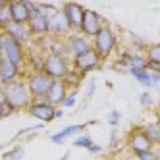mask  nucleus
Wrapping results in <instances>:
<instances>
[{
	"mask_svg": "<svg viewBox=\"0 0 160 160\" xmlns=\"http://www.w3.org/2000/svg\"><path fill=\"white\" fill-rule=\"evenodd\" d=\"M4 98H6V106L12 112L27 110V106L33 102V97L23 79H16V81L4 85Z\"/></svg>",
	"mask_w": 160,
	"mask_h": 160,
	"instance_id": "1",
	"label": "nucleus"
},
{
	"mask_svg": "<svg viewBox=\"0 0 160 160\" xmlns=\"http://www.w3.org/2000/svg\"><path fill=\"white\" fill-rule=\"evenodd\" d=\"M116 44H118L116 33H114L108 25L102 27L93 37V41H91V47H93V50L100 56V58H108V56L112 54V50L116 48Z\"/></svg>",
	"mask_w": 160,
	"mask_h": 160,
	"instance_id": "2",
	"label": "nucleus"
},
{
	"mask_svg": "<svg viewBox=\"0 0 160 160\" xmlns=\"http://www.w3.org/2000/svg\"><path fill=\"white\" fill-rule=\"evenodd\" d=\"M42 72L50 75L54 81H62V79H66L68 75H70V68H68V60L66 56L62 54H47L44 56V66H42Z\"/></svg>",
	"mask_w": 160,
	"mask_h": 160,
	"instance_id": "3",
	"label": "nucleus"
},
{
	"mask_svg": "<svg viewBox=\"0 0 160 160\" xmlns=\"http://www.w3.org/2000/svg\"><path fill=\"white\" fill-rule=\"evenodd\" d=\"M25 83H27V89H29L33 100H42L44 97H47L48 89L52 87L54 79L50 75H47L44 72H33Z\"/></svg>",
	"mask_w": 160,
	"mask_h": 160,
	"instance_id": "4",
	"label": "nucleus"
},
{
	"mask_svg": "<svg viewBox=\"0 0 160 160\" xmlns=\"http://www.w3.org/2000/svg\"><path fill=\"white\" fill-rule=\"evenodd\" d=\"M2 56H4V60H10L12 64H16L18 68H21L23 62H25L23 44H19L14 37H10V35L4 33V35H2Z\"/></svg>",
	"mask_w": 160,
	"mask_h": 160,
	"instance_id": "5",
	"label": "nucleus"
},
{
	"mask_svg": "<svg viewBox=\"0 0 160 160\" xmlns=\"http://www.w3.org/2000/svg\"><path fill=\"white\" fill-rule=\"evenodd\" d=\"M128 148H129V152H133V154H141V152H147V151H152L154 145L147 137L143 128H133L128 133Z\"/></svg>",
	"mask_w": 160,
	"mask_h": 160,
	"instance_id": "6",
	"label": "nucleus"
},
{
	"mask_svg": "<svg viewBox=\"0 0 160 160\" xmlns=\"http://www.w3.org/2000/svg\"><path fill=\"white\" fill-rule=\"evenodd\" d=\"M104 19L100 18V14H97L95 10H87L85 8V14H83V21H81V27H79V33L87 39H93L97 33L104 27Z\"/></svg>",
	"mask_w": 160,
	"mask_h": 160,
	"instance_id": "7",
	"label": "nucleus"
},
{
	"mask_svg": "<svg viewBox=\"0 0 160 160\" xmlns=\"http://www.w3.org/2000/svg\"><path fill=\"white\" fill-rule=\"evenodd\" d=\"M100 62H102V58L93 48H89L87 52H81V54L73 56V68H75V72L79 75H85L89 72H93L95 68L100 66Z\"/></svg>",
	"mask_w": 160,
	"mask_h": 160,
	"instance_id": "8",
	"label": "nucleus"
},
{
	"mask_svg": "<svg viewBox=\"0 0 160 160\" xmlns=\"http://www.w3.org/2000/svg\"><path fill=\"white\" fill-rule=\"evenodd\" d=\"M27 27L33 37H44L48 33V16L42 14L41 10H37L35 4H33V12L27 19Z\"/></svg>",
	"mask_w": 160,
	"mask_h": 160,
	"instance_id": "9",
	"label": "nucleus"
},
{
	"mask_svg": "<svg viewBox=\"0 0 160 160\" xmlns=\"http://www.w3.org/2000/svg\"><path fill=\"white\" fill-rule=\"evenodd\" d=\"M27 112H29L35 120H39V122H42V123H48V122L54 120L56 108H54L52 104H48V102L42 98V100H33L31 104L27 106Z\"/></svg>",
	"mask_w": 160,
	"mask_h": 160,
	"instance_id": "10",
	"label": "nucleus"
},
{
	"mask_svg": "<svg viewBox=\"0 0 160 160\" xmlns=\"http://www.w3.org/2000/svg\"><path fill=\"white\" fill-rule=\"evenodd\" d=\"M62 14H64V18L68 19V23H70V29L79 31V27H81V21H83L85 8L79 4V2H66V4L62 6Z\"/></svg>",
	"mask_w": 160,
	"mask_h": 160,
	"instance_id": "11",
	"label": "nucleus"
},
{
	"mask_svg": "<svg viewBox=\"0 0 160 160\" xmlns=\"http://www.w3.org/2000/svg\"><path fill=\"white\" fill-rule=\"evenodd\" d=\"M72 29H70V23H68V19L64 18L62 10H56L48 16V33L54 37H64L68 35Z\"/></svg>",
	"mask_w": 160,
	"mask_h": 160,
	"instance_id": "12",
	"label": "nucleus"
},
{
	"mask_svg": "<svg viewBox=\"0 0 160 160\" xmlns=\"http://www.w3.org/2000/svg\"><path fill=\"white\" fill-rule=\"evenodd\" d=\"M68 93H70V85H68L64 79H62V81H54L52 87L48 89L47 97H44V100H47L48 104H52L54 108L56 106H62V102H64V98H66Z\"/></svg>",
	"mask_w": 160,
	"mask_h": 160,
	"instance_id": "13",
	"label": "nucleus"
},
{
	"mask_svg": "<svg viewBox=\"0 0 160 160\" xmlns=\"http://www.w3.org/2000/svg\"><path fill=\"white\" fill-rule=\"evenodd\" d=\"M10 6H12V21L27 23L33 12V2H29V0H10Z\"/></svg>",
	"mask_w": 160,
	"mask_h": 160,
	"instance_id": "14",
	"label": "nucleus"
},
{
	"mask_svg": "<svg viewBox=\"0 0 160 160\" xmlns=\"http://www.w3.org/2000/svg\"><path fill=\"white\" fill-rule=\"evenodd\" d=\"M2 31L6 33V35L14 37L19 44H25V42L33 37L31 31H29V27H27V23H16V21H10L8 25L2 27Z\"/></svg>",
	"mask_w": 160,
	"mask_h": 160,
	"instance_id": "15",
	"label": "nucleus"
},
{
	"mask_svg": "<svg viewBox=\"0 0 160 160\" xmlns=\"http://www.w3.org/2000/svg\"><path fill=\"white\" fill-rule=\"evenodd\" d=\"M19 68L16 64H12L10 60H2L0 62V85H8V83H12L16 81V79H19Z\"/></svg>",
	"mask_w": 160,
	"mask_h": 160,
	"instance_id": "16",
	"label": "nucleus"
},
{
	"mask_svg": "<svg viewBox=\"0 0 160 160\" xmlns=\"http://www.w3.org/2000/svg\"><path fill=\"white\" fill-rule=\"evenodd\" d=\"M66 47H68V52L73 54V56L81 54V52H87L89 48H93V47H91V41L87 37H83L81 33H79V35H72L70 39H68Z\"/></svg>",
	"mask_w": 160,
	"mask_h": 160,
	"instance_id": "17",
	"label": "nucleus"
},
{
	"mask_svg": "<svg viewBox=\"0 0 160 160\" xmlns=\"http://www.w3.org/2000/svg\"><path fill=\"white\" fill-rule=\"evenodd\" d=\"M83 129H85V125H81V123L68 125V128H64L62 131L50 135V141H52V143H56V145H64L68 137H72V135H81V131H83Z\"/></svg>",
	"mask_w": 160,
	"mask_h": 160,
	"instance_id": "18",
	"label": "nucleus"
},
{
	"mask_svg": "<svg viewBox=\"0 0 160 160\" xmlns=\"http://www.w3.org/2000/svg\"><path fill=\"white\" fill-rule=\"evenodd\" d=\"M129 75H133V77H135L145 89H151V87H152L151 73H148L147 70H137V68H129Z\"/></svg>",
	"mask_w": 160,
	"mask_h": 160,
	"instance_id": "19",
	"label": "nucleus"
},
{
	"mask_svg": "<svg viewBox=\"0 0 160 160\" xmlns=\"http://www.w3.org/2000/svg\"><path fill=\"white\" fill-rule=\"evenodd\" d=\"M143 129H145L147 137H148V139H151V143H152V145H158V147H160V128L156 125V122L143 125Z\"/></svg>",
	"mask_w": 160,
	"mask_h": 160,
	"instance_id": "20",
	"label": "nucleus"
},
{
	"mask_svg": "<svg viewBox=\"0 0 160 160\" xmlns=\"http://www.w3.org/2000/svg\"><path fill=\"white\" fill-rule=\"evenodd\" d=\"M147 56L145 54H129V68H137V70H147Z\"/></svg>",
	"mask_w": 160,
	"mask_h": 160,
	"instance_id": "21",
	"label": "nucleus"
},
{
	"mask_svg": "<svg viewBox=\"0 0 160 160\" xmlns=\"http://www.w3.org/2000/svg\"><path fill=\"white\" fill-rule=\"evenodd\" d=\"M10 21H12V6H10V2L0 4V29L8 25Z\"/></svg>",
	"mask_w": 160,
	"mask_h": 160,
	"instance_id": "22",
	"label": "nucleus"
},
{
	"mask_svg": "<svg viewBox=\"0 0 160 160\" xmlns=\"http://www.w3.org/2000/svg\"><path fill=\"white\" fill-rule=\"evenodd\" d=\"M145 56L151 62H160V42H152L145 48Z\"/></svg>",
	"mask_w": 160,
	"mask_h": 160,
	"instance_id": "23",
	"label": "nucleus"
},
{
	"mask_svg": "<svg viewBox=\"0 0 160 160\" xmlns=\"http://www.w3.org/2000/svg\"><path fill=\"white\" fill-rule=\"evenodd\" d=\"M23 156H25L23 147H14L8 152H4V160H23Z\"/></svg>",
	"mask_w": 160,
	"mask_h": 160,
	"instance_id": "24",
	"label": "nucleus"
},
{
	"mask_svg": "<svg viewBox=\"0 0 160 160\" xmlns=\"http://www.w3.org/2000/svg\"><path fill=\"white\" fill-rule=\"evenodd\" d=\"M91 145H93V139H91V135H77L73 139V147H83V148H89Z\"/></svg>",
	"mask_w": 160,
	"mask_h": 160,
	"instance_id": "25",
	"label": "nucleus"
},
{
	"mask_svg": "<svg viewBox=\"0 0 160 160\" xmlns=\"http://www.w3.org/2000/svg\"><path fill=\"white\" fill-rule=\"evenodd\" d=\"M77 93H79V89H73V91H70V93L66 95V98H64V102H62V106H64V108H73Z\"/></svg>",
	"mask_w": 160,
	"mask_h": 160,
	"instance_id": "26",
	"label": "nucleus"
},
{
	"mask_svg": "<svg viewBox=\"0 0 160 160\" xmlns=\"http://www.w3.org/2000/svg\"><path fill=\"white\" fill-rule=\"evenodd\" d=\"M120 120H122V114H120L118 110H110V112H108L106 122L112 125V128H118V125H120Z\"/></svg>",
	"mask_w": 160,
	"mask_h": 160,
	"instance_id": "27",
	"label": "nucleus"
},
{
	"mask_svg": "<svg viewBox=\"0 0 160 160\" xmlns=\"http://www.w3.org/2000/svg\"><path fill=\"white\" fill-rule=\"evenodd\" d=\"M139 158H141V160H160V154H158L156 148H152V151L141 152V154H139Z\"/></svg>",
	"mask_w": 160,
	"mask_h": 160,
	"instance_id": "28",
	"label": "nucleus"
},
{
	"mask_svg": "<svg viewBox=\"0 0 160 160\" xmlns=\"http://www.w3.org/2000/svg\"><path fill=\"white\" fill-rule=\"evenodd\" d=\"M139 102L143 106H151L152 104V97H151V93H148V91H145V93L139 97Z\"/></svg>",
	"mask_w": 160,
	"mask_h": 160,
	"instance_id": "29",
	"label": "nucleus"
},
{
	"mask_svg": "<svg viewBox=\"0 0 160 160\" xmlns=\"http://www.w3.org/2000/svg\"><path fill=\"white\" fill-rule=\"evenodd\" d=\"M147 72L148 73H160V62H147Z\"/></svg>",
	"mask_w": 160,
	"mask_h": 160,
	"instance_id": "30",
	"label": "nucleus"
},
{
	"mask_svg": "<svg viewBox=\"0 0 160 160\" xmlns=\"http://www.w3.org/2000/svg\"><path fill=\"white\" fill-rule=\"evenodd\" d=\"M95 87H97V81H95V79H89V87H87V98H85V102L95 95Z\"/></svg>",
	"mask_w": 160,
	"mask_h": 160,
	"instance_id": "31",
	"label": "nucleus"
},
{
	"mask_svg": "<svg viewBox=\"0 0 160 160\" xmlns=\"http://www.w3.org/2000/svg\"><path fill=\"white\" fill-rule=\"evenodd\" d=\"M10 114H14V112L6 106V102H4V104H0V120H4L6 116H10Z\"/></svg>",
	"mask_w": 160,
	"mask_h": 160,
	"instance_id": "32",
	"label": "nucleus"
},
{
	"mask_svg": "<svg viewBox=\"0 0 160 160\" xmlns=\"http://www.w3.org/2000/svg\"><path fill=\"white\" fill-rule=\"evenodd\" d=\"M116 143H118V131H116V128H114V129L110 131V139H108V145H110V147H116Z\"/></svg>",
	"mask_w": 160,
	"mask_h": 160,
	"instance_id": "33",
	"label": "nucleus"
},
{
	"mask_svg": "<svg viewBox=\"0 0 160 160\" xmlns=\"http://www.w3.org/2000/svg\"><path fill=\"white\" fill-rule=\"evenodd\" d=\"M87 151H89L91 154H98V152L102 151V147H100V145H95V143H93V145H91V147L87 148Z\"/></svg>",
	"mask_w": 160,
	"mask_h": 160,
	"instance_id": "34",
	"label": "nucleus"
},
{
	"mask_svg": "<svg viewBox=\"0 0 160 160\" xmlns=\"http://www.w3.org/2000/svg\"><path fill=\"white\" fill-rule=\"evenodd\" d=\"M151 81H152V87L160 83V73H151Z\"/></svg>",
	"mask_w": 160,
	"mask_h": 160,
	"instance_id": "35",
	"label": "nucleus"
},
{
	"mask_svg": "<svg viewBox=\"0 0 160 160\" xmlns=\"http://www.w3.org/2000/svg\"><path fill=\"white\" fill-rule=\"evenodd\" d=\"M6 102V98H4V87L0 85V104H4Z\"/></svg>",
	"mask_w": 160,
	"mask_h": 160,
	"instance_id": "36",
	"label": "nucleus"
},
{
	"mask_svg": "<svg viewBox=\"0 0 160 160\" xmlns=\"http://www.w3.org/2000/svg\"><path fill=\"white\" fill-rule=\"evenodd\" d=\"M125 160H141V158H139V154H133V152H129Z\"/></svg>",
	"mask_w": 160,
	"mask_h": 160,
	"instance_id": "37",
	"label": "nucleus"
},
{
	"mask_svg": "<svg viewBox=\"0 0 160 160\" xmlns=\"http://www.w3.org/2000/svg\"><path fill=\"white\" fill-rule=\"evenodd\" d=\"M62 116H64V112H62L60 108H56V112H54V120H56V118H62Z\"/></svg>",
	"mask_w": 160,
	"mask_h": 160,
	"instance_id": "38",
	"label": "nucleus"
},
{
	"mask_svg": "<svg viewBox=\"0 0 160 160\" xmlns=\"http://www.w3.org/2000/svg\"><path fill=\"white\" fill-rule=\"evenodd\" d=\"M68 158H70V152H66V154H62L58 160H68Z\"/></svg>",
	"mask_w": 160,
	"mask_h": 160,
	"instance_id": "39",
	"label": "nucleus"
},
{
	"mask_svg": "<svg viewBox=\"0 0 160 160\" xmlns=\"http://www.w3.org/2000/svg\"><path fill=\"white\" fill-rule=\"evenodd\" d=\"M2 35L4 33H2V29H0V52H2Z\"/></svg>",
	"mask_w": 160,
	"mask_h": 160,
	"instance_id": "40",
	"label": "nucleus"
},
{
	"mask_svg": "<svg viewBox=\"0 0 160 160\" xmlns=\"http://www.w3.org/2000/svg\"><path fill=\"white\" fill-rule=\"evenodd\" d=\"M110 160H125V158H120V156H114V158H110Z\"/></svg>",
	"mask_w": 160,
	"mask_h": 160,
	"instance_id": "41",
	"label": "nucleus"
},
{
	"mask_svg": "<svg viewBox=\"0 0 160 160\" xmlns=\"http://www.w3.org/2000/svg\"><path fill=\"white\" fill-rule=\"evenodd\" d=\"M6 2H10V0H0V4H6Z\"/></svg>",
	"mask_w": 160,
	"mask_h": 160,
	"instance_id": "42",
	"label": "nucleus"
},
{
	"mask_svg": "<svg viewBox=\"0 0 160 160\" xmlns=\"http://www.w3.org/2000/svg\"><path fill=\"white\" fill-rule=\"evenodd\" d=\"M156 125H158V128H160V118H158V120H156Z\"/></svg>",
	"mask_w": 160,
	"mask_h": 160,
	"instance_id": "43",
	"label": "nucleus"
},
{
	"mask_svg": "<svg viewBox=\"0 0 160 160\" xmlns=\"http://www.w3.org/2000/svg\"><path fill=\"white\" fill-rule=\"evenodd\" d=\"M158 154H160V147H158Z\"/></svg>",
	"mask_w": 160,
	"mask_h": 160,
	"instance_id": "44",
	"label": "nucleus"
}]
</instances>
